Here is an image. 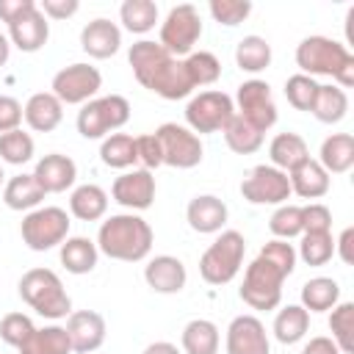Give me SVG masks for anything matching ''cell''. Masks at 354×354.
I'll return each instance as SVG.
<instances>
[{
	"instance_id": "6da1fadb",
	"label": "cell",
	"mask_w": 354,
	"mask_h": 354,
	"mask_svg": "<svg viewBox=\"0 0 354 354\" xmlns=\"http://www.w3.org/2000/svg\"><path fill=\"white\" fill-rule=\"evenodd\" d=\"M127 61L133 66L136 80L163 100H183L194 91V83L185 72L183 58H174L158 41H149V39L136 41L127 53Z\"/></svg>"
},
{
	"instance_id": "7a4b0ae2",
	"label": "cell",
	"mask_w": 354,
	"mask_h": 354,
	"mask_svg": "<svg viewBox=\"0 0 354 354\" xmlns=\"http://www.w3.org/2000/svg\"><path fill=\"white\" fill-rule=\"evenodd\" d=\"M152 227L136 213H116L100 224L97 249L122 263H138L152 252Z\"/></svg>"
},
{
	"instance_id": "3957f363",
	"label": "cell",
	"mask_w": 354,
	"mask_h": 354,
	"mask_svg": "<svg viewBox=\"0 0 354 354\" xmlns=\"http://www.w3.org/2000/svg\"><path fill=\"white\" fill-rule=\"evenodd\" d=\"M296 64L301 75L315 77L326 75L332 77L343 91L354 86V55L346 44L329 39V36H307L296 47Z\"/></svg>"
},
{
	"instance_id": "277c9868",
	"label": "cell",
	"mask_w": 354,
	"mask_h": 354,
	"mask_svg": "<svg viewBox=\"0 0 354 354\" xmlns=\"http://www.w3.org/2000/svg\"><path fill=\"white\" fill-rule=\"evenodd\" d=\"M19 296L28 307H33L44 318H66L72 313V299L64 290V282L50 268H30L19 279Z\"/></svg>"
},
{
	"instance_id": "5b68a950",
	"label": "cell",
	"mask_w": 354,
	"mask_h": 354,
	"mask_svg": "<svg viewBox=\"0 0 354 354\" xmlns=\"http://www.w3.org/2000/svg\"><path fill=\"white\" fill-rule=\"evenodd\" d=\"M246 254V241L238 230H221V235L202 252L199 274L207 285H227L238 277Z\"/></svg>"
},
{
	"instance_id": "8992f818",
	"label": "cell",
	"mask_w": 354,
	"mask_h": 354,
	"mask_svg": "<svg viewBox=\"0 0 354 354\" xmlns=\"http://www.w3.org/2000/svg\"><path fill=\"white\" fill-rule=\"evenodd\" d=\"M130 119V102L122 94L94 97L77 111V133L88 141L108 138L113 130L124 127Z\"/></svg>"
},
{
	"instance_id": "52a82bcc",
	"label": "cell",
	"mask_w": 354,
	"mask_h": 354,
	"mask_svg": "<svg viewBox=\"0 0 354 354\" xmlns=\"http://www.w3.org/2000/svg\"><path fill=\"white\" fill-rule=\"evenodd\" d=\"M288 277L268 263L266 257H254L246 271H243V285H241V299L252 310H277L282 301V282Z\"/></svg>"
},
{
	"instance_id": "ba28073f",
	"label": "cell",
	"mask_w": 354,
	"mask_h": 354,
	"mask_svg": "<svg viewBox=\"0 0 354 354\" xmlns=\"http://www.w3.org/2000/svg\"><path fill=\"white\" fill-rule=\"evenodd\" d=\"M69 216L64 207H36L30 210L22 224H19V232H22V241L28 249L33 252H47L53 246H61L66 238H69Z\"/></svg>"
},
{
	"instance_id": "9c48e42d",
	"label": "cell",
	"mask_w": 354,
	"mask_h": 354,
	"mask_svg": "<svg viewBox=\"0 0 354 354\" xmlns=\"http://www.w3.org/2000/svg\"><path fill=\"white\" fill-rule=\"evenodd\" d=\"M202 36V17L196 11V6L191 3H180L174 6L163 25H160V47L166 53H171L174 58H188L194 53V44Z\"/></svg>"
},
{
	"instance_id": "30bf717a",
	"label": "cell",
	"mask_w": 354,
	"mask_h": 354,
	"mask_svg": "<svg viewBox=\"0 0 354 354\" xmlns=\"http://www.w3.org/2000/svg\"><path fill=\"white\" fill-rule=\"evenodd\" d=\"M235 116L232 97L224 91H199L196 97L188 100L185 105V122L191 133H218L227 127V122Z\"/></svg>"
},
{
	"instance_id": "8fae6325",
	"label": "cell",
	"mask_w": 354,
	"mask_h": 354,
	"mask_svg": "<svg viewBox=\"0 0 354 354\" xmlns=\"http://www.w3.org/2000/svg\"><path fill=\"white\" fill-rule=\"evenodd\" d=\"M163 152V163L171 169H194L202 163V141L196 133H191L185 124L166 122L155 130Z\"/></svg>"
},
{
	"instance_id": "7c38bea8",
	"label": "cell",
	"mask_w": 354,
	"mask_h": 354,
	"mask_svg": "<svg viewBox=\"0 0 354 354\" xmlns=\"http://www.w3.org/2000/svg\"><path fill=\"white\" fill-rule=\"evenodd\" d=\"M102 88V75L91 64H69L53 77V94L61 105H86Z\"/></svg>"
},
{
	"instance_id": "4fadbf2b",
	"label": "cell",
	"mask_w": 354,
	"mask_h": 354,
	"mask_svg": "<svg viewBox=\"0 0 354 354\" xmlns=\"http://www.w3.org/2000/svg\"><path fill=\"white\" fill-rule=\"evenodd\" d=\"M241 194L252 205H285L290 199V183L285 171L260 163L241 180Z\"/></svg>"
},
{
	"instance_id": "5bb4252c",
	"label": "cell",
	"mask_w": 354,
	"mask_h": 354,
	"mask_svg": "<svg viewBox=\"0 0 354 354\" xmlns=\"http://www.w3.org/2000/svg\"><path fill=\"white\" fill-rule=\"evenodd\" d=\"M238 116L246 119L260 133L277 124V105L271 97V86L266 80L252 77L238 86Z\"/></svg>"
},
{
	"instance_id": "9a60e30c",
	"label": "cell",
	"mask_w": 354,
	"mask_h": 354,
	"mask_svg": "<svg viewBox=\"0 0 354 354\" xmlns=\"http://www.w3.org/2000/svg\"><path fill=\"white\" fill-rule=\"evenodd\" d=\"M113 202H119L127 210H147L155 202V177L147 169L124 171L111 185Z\"/></svg>"
},
{
	"instance_id": "2e32d148",
	"label": "cell",
	"mask_w": 354,
	"mask_h": 354,
	"mask_svg": "<svg viewBox=\"0 0 354 354\" xmlns=\"http://www.w3.org/2000/svg\"><path fill=\"white\" fill-rule=\"evenodd\" d=\"M227 354H271L266 326L254 315H235L227 326Z\"/></svg>"
},
{
	"instance_id": "e0dca14e",
	"label": "cell",
	"mask_w": 354,
	"mask_h": 354,
	"mask_svg": "<svg viewBox=\"0 0 354 354\" xmlns=\"http://www.w3.org/2000/svg\"><path fill=\"white\" fill-rule=\"evenodd\" d=\"M66 335L72 343V351L91 354L105 343V318L94 310H75L66 315Z\"/></svg>"
},
{
	"instance_id": "ac0fdd59",
	"label": "cell",
	"mask_w": 354,
	"mask_h": 354,
	"mask_svg": "<svg viewBox=\"0 0 354 354\" xmlns=\"http://www.w3.org/2000/svg\"><path fill=\"white\" fill-rule=\"evenodd\" d=\"M50 39V22L39 11V3L8 25V41L22 53H39Z\"/></svg>"
},
{
	"instance_id": "d6986e66",
	"label": "cell",
	"mask_w": 354,
	"mask_h": 354,
	"mask_svg": "<svg viewBox=\"0 0 354 354\" xmlns=\"http://www.w3.org/2000/svg\"><path fill=\"white\" fill-rule=\"evenodd\" d=\"M33 177L39 180V185L44 188V194H61L66 188L75 185L77 180V166L69 155H61V152H50L44 155L36 169H33Z\"/></svg>"
},
{
	"instance_id": "ffe728a7",
	"label": "cell",
	"mask_w": 354,
	"mask_h": 354,
	"mask_svg": "<svg viewBox=\"0 0 354 354\" xmlns=\"http://www.w3.org/2000/svg\"><path fill=\"white\" fill-rule=\"evenodd\" d=\"M144 279L155 293H180L188 282V271L180 257L158 254L144 266Z\"/></svg>"
},
{
	"instance_id": "44dd1931",
	"label": "cell",
	"mask_w": 354,
	"mask_h": 354,
	"mask_svg": "<svg viewBox=\"0 0 354 354\" xmlns=\"http://www.w3.org/2000/svg\"><path fill=\"white\" fill-rule=\"evenodd\" d=\"M80 47L83 53H88L91 58H111L119 53L122 47V30L116 22L105 19V17H97L91 19L83 30H80Z\"/></svg>"
},
{
	"instance_id": "7402d4cb",
	"label": "cell",
	"mask_w": 354,
	"mask_h": 354,
	"mask_svg": "<svg viewBox=\"0 0 354 354\" xmlns=\"http://www.w3.org/2000/svg\"><path fill=\"white\" fill-rule=\"evenodd\" d=\"M185 218H188V227L199 235L221 232V227L227 224V205L213 194H199L188 202Z\"/></svg>"
},
{
	"instance_id": "603a6c76",
	"label": "cell",
	"mask_w": 354,
	"mask_h": 354,
	"mask_svg": "<svg viewBox=\"0 0 354 354\" xmlns=\"http://www.w3.org/2000/svg\"><path fill=\"white\" fill-rule=\"evenodd\" d=\"M22 119L28 122L30 130L36 133H50L61 124L64 119V105L53 91H36L22 108Z\"/></svg>"
},
{
	"instance_id": "cb8c5ba5",
	"label": "cell",
	"mask_w": 354,
	"mask_h": 354,
	"mask_svg": "<svg viewBox=\"0 0 354 354\" xmlns=\"http://www.w3.org/2000/svg\"><path fill=\"white\" fill-rule=\"evenodd\" d=\"M288 183H290V194H299L301 199H321L332 185L326 169L313 158H307L304 163L290 169L288 171Z\"/></svg>"
},
{
	"instance_id": "d4e9b609",
	"label": "cell",
	"mask_w": 354,
	"mask_h": 354,
	"mask_svg": "<svg viewBox=\"0 0 354 354\" xmlns=\"http://www.w3.org/2000/svg\"><path fill=\"white\" fill-rule=\"evenodd\" d=\"M318 163L326 174H346L354 166V136L351 133H332L324 138Z\"/></svg>"
},
{
	"instance_id": "484cf974",
	"label": "cell",
	"mask_w": 354,
	"mask_h": 354,
	"mask_svg": "<svg viewBox=\"0 0 354 354\" xmlns=\"http://www.w3.org/2000/svg\"><path fill=\"white\" fill-rule=\"evenodd\" d=\"M268 158H271L274 169L288 174L290 169H296L299 163H304L310 158V149L299 133H279V136H274V141L268 147Z\"/></svg>"
},
{
	"instance_id": "4316f807",
	"label": "cell",
	"mask_w": 354,
	"mask_h": 354,
	"mask_svg": "<svg viewBox=\"0 0 354 354\" xmlns=\"http://www.w3.org/2000/svg\"><path fill=\"white\" fill-rule=\"evenodd\" d=\"M44 196L47 194H44V188L39 185V180L33 174H17L3 188V202L11 210H28L30 213V210H36L41 205Z\"/></svg>"
},
{
	"instance_id": "83f0119b",
	"label": "cell",
	"mask_w": 354,
	"mask_h": 354,
	"mask_svg": "<svg viewBox=\"0 0 354 354\" xmlns=\"http://www.w3.org/2000/svg\"><path fill=\"white\" fill-rule=\"evenodd\" d=\"M183 354H216L218 351V343H221V335H218V326L207 318H194L183 326Z\"/></svg>"
},
{
	"instance_id": "f1b7e54d",
	"label": "cell",
	"mask_w": 354,
	"mask_h": 354,
	"mask_svg": "<svg viewBox=\"0 0 354 354\" xmlns=\"http://www.w3.org/2000/svg\"><path fill=\"white\" fill-rule=\"evenodd\" d=\"M69 210L80 221H100L108 213V194L94 183L77 185L69 196Z\"/></svg>"
},
{
	"instance_id": "f546056e",
	"label": "cell",
	"mask_w": 354,
	"mask_h": 354,
	"mask_svg": "<svg viewBox=\"0 0 354 354\" xmlns=\"http://www.w3.org/2000/svg\"><path fill=\"white\" fill-rule=\"evenodd\" d=\"M97 257H100V249L91 238H83V235H75V238H66L61 243V263L69 274H88L94 271L97 266Z\"/></svg>"
},
{
	"instance_id": "4dcf8cb0",
	"label": "cell",
	"mask_w": 354,
	"mask_h": 354,
	"mask_svg": "<svg viewBox=\"0 0 354 354\" xmlns=\"http://www.w3.org/2000/svg\"><path fill=\"white\" fill-rule=\"evenodd\" d=\"M340 301V285L332 277H313L301 285V307L307 313H326Z\"/></svg>"
},
{
	"instance_id": "1f68e13d",
	"label": "cell",
	"mask_w": 354,
	"mask_h": 354,
	"mask_svg": "<svg viewBox=\"0 0 354 354\" xmlns=\"http://www.w3.org/2000/svg\"><path fill=\"white\" fill-rule=\"evenodd\" d=\"M19 354H72V343L64 326H41L33 329L30 337L17 348Z\"/></svg>"
},
{
	"instance_id": "d6a6232c",
	"label": "cell",
	"mask_w": 354,
	"mask_h": 354,
	"mask_svg": "<svg viewBox=\"0 0 354 354\" xmlns=\"http://www.w3.org/2000/svg\"><path fill=\"white\" fill-rule=\"evenodd\" d=\"M310 113L324 124H337L348 113V94L340 86H318Z\"/></svg>"
},
{
	"instance_id": "836d02e7",
	"label": "cell",
	"mask_w": 354,
	"mask_h": 354,
	"mask_svg": "<svg viewBox=\"0 0 354 354\" xmlns=\"http://www.w3.org/2000/svg\"><path fill=\"white\" fill-rule=\"evenodd\" d=\"M310 329V313L301 304H288L277 313L274 318V337L282 346H293L299 343Z\"/></svg>"
},
{
	"instance_id": "e575fe53",
	"label": "cell",
	"mask_w": 354,
	"mask_h": 354,
	"mask_svg": "<svg viewBox=\"0 0 354 354\" xmlns=\"http://www.w3.org/2000/svg\"><path fill=\"white\" fill-rule=\"evenodd\" d=\"M100 160L108 169H130L138 163V152H136V138L127 133H111L108 138H102L100 147Z\"/></svg>"
},
{
	"instance_id": "d590c367",
	"label": "cell",
	"mask_w": 354,
	"mask_h": 354,
	"mask_svg": "<svg viewBox=\"0 0 354 354\" xmlns=\"http://www.w3.org/2000/svg\"><path fill=\"white\" fill-rule=\"evenodd\" d=\"M235 64L243 72H252V75L268 69V64H271V44L263 36H254V33L243 36L238 41V47H235Z\"/></svg>"
},
{
	"instance_id": "8d00e7d4",
	"label": "cell",
	"mask_w": 354,
	"mask_h": 354,
	"mask_svg": "<svg viewBox=\"0 0 354 354\" xmlns=\"http://www.w3.org/2000/svg\"><path fill=\"white\" fill-rule=\"evenodd\" d=\"M221 133H224L227 147L232 152H238V155H252V152H257L263 147V133L257 127H252L246 119H241L238 113L227 122V127Z\"/></svg>"
},
{
	"instance_id": "74e56055",
	"label": "cell",
	"mask_w": 354,
	"mask_h": 354,
	"mask_svg": "<svg viewBox=\"0 0 354 354\" xmlns=\"http://www.w3.org/2000/svg\"><path fill=\"white\" fill-rule=\"evenodd\" d=\"M119 19L130 33H147L158 22V6L152 0H124L119 8Z\"/></svg>"
},
{
	"instance_id": "f35d334b",
	"label": "cell",
	"mask_w": 354,
	"mask_h": 354,
	"mask_svg": "<svg viewBox=\"0 0 354 354\" xmlns=\"http://www.w3.org/2000/svg\"><path fill=\"white\" fill-rule=\"evenodd\" d=\"M329 329H332V340L340 348V354H351L354 351V304L351 301H337L332 307Z\"/></svg>"
},
{
	"instance_id": "ab89813d",
	"label": "cell",
	"mask_w": 354,
	"mask_h": 354,
	"mask_svg": "<svg viewBox=\"0 0 354 354\" xmlns=\"http://www.w3.org/2000/svg\"><path fill=\"white\" fill-rule=\"evenodd\" d=\"M296 257L307 266H326L335 257V238L332 232H301V243Z\"/></svg>"
},
{
	"instance_id": "60d3db41",
	"label": "cell",
	"mask_w": 354,
	"mask_h": 354,
	"mask_svg": "<svg viewBox=\"0 0 354 354\" xmlns=\"http://www.w3.org/2000/svg\"><path fill=\"white\" fill-rule=\"evenodd\" d=\"M183 64H185V72H188L194 88H196V86H210V83H216L218 75H221V61H218L213 53H207V50L191 53L188 58H183Z\"/></svg>"
},
{
	"instance_id": "b9f144b4",
	"label": "cell",
	"mask_w": 354,
	"mask_h": 354,
	"mask_svg": "<svg viewBox=\"0 0 354 354\" xmlns=\"http://www.w3.org/2000/svg\"><path fill=\"white\" fill-rule=\"evenodd\" d=\"M33 138L25 130H11V133H0V160L11 163V166H22L33 158Z\"/></svg>"
},
{
	"instance_id": "7bdbcfd3",
	"label": "cell",
	"mask_w": 354,
	"mask_h": 354,
	"mask_svg": "<svg viewBox=\"0 0 354 354\" xmlns=\"http://www.w3.org/2000/svg\"><path fill=\"white\" fill-rule=\"evenodd\" d=\"M268 230L274 238L279 241H290L296 235L304 232V221H301V207L299 205H279L271 218H268Z\"/></svg>"
},
{
	"instance_id": "ee69618b",
	"label": "cell",
	"mask_w": 354,
	"mask_h": 354,
	"mask_svg": "<svg viewBox=\"0 0 354 354\" xmlns=\"http://www.w3.org/2000/svg\"><path fill=\"white\" fill-rule=\"evenodd\" d=\"M318 86H321V83H315L313 77H307V75L299 72V75H290V77L285 80V97H288V102H290L296 111H310L313 102H315Z\"/></svg>"
},
{
	"instance_id": "f6af8a7d",
	"label": "cell",
	"mask_w": 354,
	"mask_h": 354,
	"mask_svg": "<svg viewBox=\"0 0 354 354\" xmlns=\"http://www.w3.org/2000/svg\"><path fill=\"white\" fill-rule=\"evenodd\" d=\"M207 11H210V17L218 25L235 28V25H241L252 14V3L249 0H210Z\"/></svg>"
},
{
	"instance_id": "bcb514c9",
	"label": "cell",
	"mask_w": 354,
	"mask_h": 354,
	"mask_svg": "<svg viewBox=\"0 0 354 354\" xmlns=\"http://www.w3.org/2000/svg\"><path fill=\"white\" fill-rule=\"evenodd\" d=\"M33 329H36V326H33V321H30L25 313H8V315H3V321H0V337H3L8 346H14V348H19V346L30 337Z\"/></svg>"
},
{
	"instance_id": "7dc6e473",
	"label": "cell",
	"mask_w": 354,
	"mask_h": 354,
	"mask_svg": "<svg viewBox=\"0 0 354 354\" xmlns=\"http://www.w3.org/2000/svg\"><path fill=\"white\" fill-rule=\"evenodd\" d=\"M260 257H266L268 263H274L285 277H290L293 274V268H296V249H293V243H288V241H279V238H274V241H268L263 249H260Z\"/></svg>"
},
{
	"instance_id": "c3c4849f",
	"label": "cell",
	"mask_w": 354,
	"mask_h": 354,
	"mask_svg": "<svg viewBox=\"0 0 354 354\" xmlns=\"http://www.w3.org/2000/svg\"><path fill=\"white\" fill-rule=\"evenodd\" d=\"M136 152H138V163H141L147 171L163 166V152H160V141H158L155 133L136 136Z\"/></svg>"
},
{
	"instance_id": "681fc988",
	"label": "cell",
	"mask_w": 354,
	"mask_h": 354,
	"mask_svg": "<svg viewBox=\"0 0 354 354\" xmlns=\"http://www.w3.org/2000/svg\"><path fill=\"white\" fill-rule=\"evenodd\" d=\"M304 232H332V210L321 202H310L301 207Z\"/></svg>"
},
{
	"instance_id": "f907efd6",
	"label": "cell",
	"mask_w": 354,
	"mask_h": 354,
	"mask_svg": "<svg viewBox=\"0 0 354 354\" xmlns=\"http://www.w3.org/2000/svg\"><path fill=\"white\" fill-rule=\"evenodd\" d=\"M19 122H22V105L14 97L0 94V133L19 130Z\"/></svg>"
},
{
	"instance_id": "816d5d0a",
	"label": "cell",
	"mask_w": 354,
	"mask_h": 354,
	"mask_svg": "<svg viewBox=\"0 0 354 354\" xmlns=\"http://www.w3.org/2000/svg\"><path fill=\"white\" fill-rule=\"evenodd\" d=\"M77 8H80L77 0H41V3H39V11H41L47 19H66V17H72Z\"/></svg>"
},
{
	"instance_id": "f5cc1de1",
	"label": "cell",
	"mask_w": 354,
	"mask_h": 354,
	"mask_svg": "<svg viewBox=\"0 0 354 354\" xmlns=\"http://www.w3.org/2000/svg\"><path fill=\"white\" fill-rule=\"evenodd\" d=\"M36 3L33 0H0V19L6 25H11L14 19H19L25 11H30Z\"/></svg>"
},
{
	"instance_id": "db71d44e",
	"label": "cell",
	"mask_w": 354,
	"mask_h": 354,
	"mask_svg": "<svg viewBox=\"0 0 354 354\" xmlns=\"http://www.w3.org/2000/svg\"><path fill=\"white\" fill-rule=\"evenodd\" d=\"M354 227H346L343 232H340V238L335 241V254H340V260L346 263V266H351L354 263Z\"/></svg>"
},
{
	"instance_id": "11a10c76",
	"label": "cell",
	"mask_w": 354,
	"mask_h": 354,
	"mask_svg": "<svg viewBox=\"0 0 354 354\" xmlns=\"http://www.w3.org/2000/svg\"><path fill=\"white\" fill-rule=\"evenodd\" d=\"M301 354H340V348L335 346L332 337L318 335V337H310V343L301 348Z\"/></svg>"
},
{
	"instance_id": "9f6ffc18",
	"label": "cell",
	"mask_w": 354,
	"mask_h": 354,
	"mask_svg": "<svg viewBox=\"0 0 354 354\" xmlns=\"http://www.w3.org/2000/svg\"><path fill=\"white\" fill-rule=\"evenodd\" d=\"M144 354H183V351L174 343H169V340H158V343H149L144 348Z\"/></svg>"
},
{
	"instance_id": "6f0895ef",
	"label": "cell",
	"mask_w": 354,
	"mask_h": 354,
	"mask_svg": "<svg viewBox=\"0 0 354 354\" xmlns=\"http://www.w3.org/2000/svg\"><path fill=\"white\" fill-rule=\"evenodd\" d=\"M8 55H11V41H8L6 33H0V66H6Z\"/></svg>"
},
{
	"instance_id": "680465c9",
	"label": "cell",
	"mask_w": 354,
	"mask_h": 354,
	"mask_svg": "<svg viewBox=\"0 0 354 354\" xmlns=\"http://www.w3.org/2000/svg\"><path fill=\"white\" fill-rule=\"evenodd\" d=\"M3 177H6V174H3V169H0V185H3Z\"/></svg>"
}]
</instances>
